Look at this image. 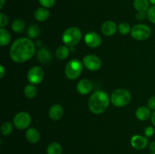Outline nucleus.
I'll return each instance as SVG.
<instances>
[{"mask_svg": "<svg viewBox=\"0 0 155 154\" xmlns=\"http://www.w3.org/2000/svg\"><path fill=\"white\" fill-rule=\"evenodd\" d=\"M36 46L29 38H19L12 44L9 51L10 57L16 63H24L33 57Z\"/></svg>", "mask_w": 155, "mask_h": 154, "instance_id": "f257e3e1", "label": "nucleus"}, {"mask_svg": "<svg viewBox=\"0 0 155 154\" xmlns=\"http://www.w3.org/2000/svg\"><path fill=\"white\" fill-rule=\"evenodd\" d=\"M110 104L109 96L105 91H97L89 99V108L94 114H101L108 107Z\"/></svg>", "mask_w": 155, "mask_h": 154, "instance_id": "f03ea898", "label": "nucleus"}, {"mask_svg": "<svg viewBox=\"0 0 155 154\" xmlns=\"http://www.w3.org/2000/svg\"><path fill=\"white\" fill-rule=\"evenodd\" d=\"M131 94L124 88H118L114 91L110 96L112 104L117 107H122L127 105L131 101Z\"/></svg>", "mask_w": 155, "mask_h": 154, "instance_id": "7ed1b4c3", "label": "nucleus"}, {"mask_svg": "<svg viewBox=\"0 0 155 154\" xmlns=\"http://www.w3.org/2000/svg\"><path fill=\"white\" fill-rule=\"evenodd\" d=\"M82 39V33L77 27H70L64 31L62 36V40L65 45L74 47L80 42Z\"/></svg>", "mask_w": 155, "mask_h": 154, "instance_id": "20e7f679", "label": "nucleus"}, {"mask_svg": "<svg viewBox=\"0 0 155 154\" xmlns=\"http://www.w3.org/2000/svg\"><path fill=\"white\" fill-rule=\"evenodd\" d=\"M83 69V63L77 59H73L70 60L65 66V75L69 79H76L80 75Z\"/></svg>", "mask_w": 155, "mask_h": 154, "instance_id": "39448f33", "label": "nucleus"}, {"mask_svg": "<svg viewBox=\"0 0 155 154\" xmlns=\"http://www.w3.org/2000/svg\"><path fill=\"white\" fill-rule=\"evenodd\" d=\"M131 36L136 40L142 41L148 39L151 34V30L148 25L143 24H136L132 28Z\"/></svg>", "mask_w": 155, "mask_h": 154, "instance_id": "423d86ee", "label": "nucleus"}, {"mask_svg": "<svg viewBox=\"0 0 155 154\" xmlns=\"http://www.w3.org/2000/svg\"><path fill=\"white\" fill-rule=\"evenodd\" d=\"M13 123L18 129H25L31 123V116L27 112H20L14 117Z\"/></svg>", "mask_w": 155, "mask_h": 154, "instance_id": "0eeeda50", "label": "nucleus"}, {"mask_svg": "<svg viewBox=\"0 0 155 154\" xmlns=\"http://www.w3.org/2000/svg\"><path fill=\"white\" fill-rule=\"evenodd\" d=\"M44 78L43 69L38 66H34L29 69L27 72V79L32 85H39Z\"/></svg>", "mask_w": 155, "mask_h": 154, "instance_id": "6e6552de", "label": "nucleus"}, {"mask_svg": "<svg viewBox=\"0 0 155 154\" xmlns=\"http://www.w3.org/2000/svg\"><path fill=\"white\" fill-rule=\"evenodd\" d=\"M83 66L91 71H96L100 69L101 66V60L99 57L94 54H89L83 57Z\"/></svg>", "mask_w": 155, "mask_h": 154, "instance_id": "1a4fd4ad", "label": "nucleus"}, {"mask_svg": "<svg viewBox=\"0 0 155 154\" xmlns=\"http://www.w3.org/2000/svg\"><path fill=\"white\" fill-rule=\"evenodd\" d=\"M85 42L89 47L92 48H98L101 44V38L98 33L90 32L85 36Z\"/></svg>", "mask_w": 155, "mask_h": 154, "instance_id": "9d476101", "label": "nucleus"}, {"mask_svg": "<svg viewBox=\"0 0 155 154\" xmlns=\"http://www.w3.org/2000/svg\"><path fill=\"white\" fill-rule=\"evenodd\" d=\"M130 143L136 149H143L148 145V139L146 136L136 134L132 137Z\"/></svg>", "mask_w": 155, "mask_h": 154, "instance_id": "9b49d317", "label": "nucleus"}, {"mask_svg": "<svg viewBox=\"0 0 155 154\" xmlns=\"http://www.w3.org/2000/svg\"><path fill=\"white\" fill-rule=\"evenodd\" d=\"M93 88V84L89 79L80 80L77 85V91L81 95H87L90 93Z\"/></svg>", "mask_w": 155, "mask_h": 154, "instance_id": "f8f14e48", "label": "nucleus"}, {"mask_svg": "<svg viewBox=\"0 0 155 154\" xmlns=\"http://www.w3.org/2000/svg\"><path fill=\"white\" fill-rule=\"evenodd\" d=\"M101 32L106 36H111L115 34L117 30V27L115 22L112 21H107L104 22L101 27Z\"/></svg>", "mask_w": 155, "mask_h": 154, "instance_id": "ddd939ff", "label": "nucleus"}, {"mask_svg": "<svg viewBox=\"0 0 155 154\" xmlns=\"http://www.w3.org/2000/svg\"><path fill=\"white\" fill-rule=\"evenodd\" d=\"M64 114V109L60 104H54L51 106L48 111V116L52 120L57 121L62 117Z\"/></svg>", "mask_w": 155, "mask_h": 154, "instance_id": "4468645a", "label": "nucleus"}, {"mask_svg": "<svg viewBox=\"0 0 155 154\" xmlns=\"http://www.w3.org/2000/svg\"><path fill=\"white\" fill-rule=\"evenodd\" d=\"M37 57L40 63L45 64L50 63L52 58L51 52L45 48H40L38 50Z\"/></svg>", "mask_w": 155, "mask_h": 154, "instance_id": "2eb2a0df", "label": "nucleus"}, {"mask_svg": "<svg viewBox=\"0 0 155 154\" xmlns=\"http://www.w3.org/2000/svg\"><path fill=\"white\" fill-rule=\"evenodd\" d=\"M26 138L30 143H36L40 140V134L36 128H29L26 131Z\"/></svg>", "mask_w": 155, "mask_h": 154, "instance_id": "dca6fc26", "label": "nucleus"}, {"mask_svg": "<svg viewBox=\"0 0 155 154\" xmlns=\"http://www.w3.org/2000/svg\"><path fill=\"white\" fill-rule=\"evenodd\" d=\"M151 110L146 107H140L136 110V116L138 119L141 121H146L151 118Z\"/></svg>", "mask_w": 155, "mask_h": 154, "instance_id": "f3484780", "label": "nucleus"}, {"mask_svg": "<svg viewBox=\"0 0 155 154\" xmlns=\"http://www.w3.org/2000/svg\"><path fill=\"white\" fill-rule=\"evenodd\" d=\"M50 12L48 8L44 7L39 8L34 12V18L38 21H45L49 18Z\"/></svg>", "mask_w": 155, "mask_h": 154, "instance_id": "a211bd4d", "label": "nucleus"}, {"mask_svg": "<svg viewBox=\"0 0 155 154\" xmlns=\"http://www.w3.org/2000/svg\"><path fill=\"white\" fill-rule=\"evenodd\" d=\"M133 7L137 11L147 12L150 8V2L148 0H134Z\"/></svg>", "mask_w": 155, "mask_h": 154, "instance_id": "6ab92c4d", "label": "nucleus"}, {"mask_svg": "<svg viewBox=\"0 0 155 154\" xmlns=\"http://www.w3.org/2000/svg\"><path fill=\"white\" fill-rule=\"evenodd\" d=\"M69 48L68 47H67V45H61L56 49L55 55L58 59L63 60L69 56Z\"/></svg>", "mask_w": 155, "mask_h": 154, "instance_id": "aec40b11", "label": "nucleus"}, {"mask_svg": "<svg viewBox=\"0 0 155 154\" xmlns=\"http://www.w3.org/2000/svg\"><path fill=\"white\" fill-rule=\"evenodd\" d=\"M11 42V35L7 30L4 28L0 29V45L1 46L8 45Z\"/></svg>", "mask_w": 155, "mask_h": 154, "instance_id": "412c9836", "label": "nucleus"}, {"mask_svg": "<svg viewBox=\"0 0 155 154\" xmlns=\"http://www.w3.org/2000/svg\"><path fill=\"white\" fill-rule=\"evenodd\" d=\"M46 152L47 154H61L62 146L58 142H52L48 146Z\"/></svg>", "mask_w": 155, "mask_h": 154, "instance_id": "4be33fe9", "label": "nucleus"}, {"mask_svg": "<svg viewBox=\"0 0 155 154\" xmlns=\"http://www.w3.org/2000/svg\"><path fill=\"white\" fill-rule=\"evenodd\" d=\"M24 95L27 97V98H30V99H32V98H34L37 95V89L33 85H27L25 88H24Z\"/></svg>", "mask_w": 155, "mask_h": 154, "instance_id": "5701e85b", "label": "nucleus"}, {"mask_svg": "<svg viewBox=\"0 0 155 154\" xmlns=\"http://www.w3.org/2000/svg\"><path fill=\"white\" fill-rule=\"evenodd\" d=\"M40 29L37 25L32 24L27 29V36L30 39H35L40 35Z\"/></svg>", "mask_w": 155, "mask_h": 154, "instance_id": "b1692460", "label": "nucleus"}, {"mask_svg": "<svg viewBox=\"0 0 155 154\" xmlns=\"http://www.w3.org/2000/svg\"><path fill=\"white\" fill-rule=\"evenodd\" d=\"M12 30L15 33H21L24 30L25 28V24L24 21L21 19H16L13 21L12 24Z\"/></svg>", "mask_w": 155, "mask_h": 154, "instance_id": "393cba45", "label": "nucleus"}, {"mask_svg": "<svg viewBox=\"0 0 155 154\" xmlns=\"http://www.w3.org/2000/svg\"><path fill=\"white\" fill-rule=\"evenodd\" d=\"M12 129H13L12 124L9 122H5L1 126L2 134H3L5 136L8 135V134H10L12 133Z\"/></svg>", "mask_w": 155, "mask_h": 154, "instance_id": "a878e982", "label": "nucleus"}, {"mask_svg": "<svg viewBox=\"0 0 155 154\" xmlns=\"http://www.w3.org/2000/svg\"><path fill=\"white\" fill-rule=\"evenodd\" d=\"M117 30L119 31L120 33L123 35H127L129 33H131L132 28L130 27V24H128L127 23H121L118 25Z\"/></svg>", "mask_w": 155, "mask_h": 154, "instance_id": "bb28decb", "label": "nucleus"}, {"mask_svg": "<svg viewBox=\"0 0 155 154\" xmlns=\"http://www.w3.org/2000/svg\"><path fill=\"white\" fill-rule=\"evenodd\" d=\"M147 13V18L151 23L155 24V5H152L149 8Z\"/></svg>", "mask_w": 155, "mask_h": 154, "instance_id": "cd10ccee", "label": "nucleus"}, {"mask_svg": "<svg viewBox=\"0 0 155 154\" xmlns=\"http://www.w3.org/2000/svg\"><path fill=\"white\" fill-rule=\"evenodd\" d=\"M39 2L42 7L48 8H51L54 5L56 0H39Z\"/></svg>", "mask_w": 155, "mask_h": 154, "instance_id": "c85d7f7f", "label": "nucleus"}, {"mask_svg": "<svg viewBox=\"0 0 155 154\" xmlns=\"http://www.w3.org/2000/svg\"><path fill=\"white\" fill-rule=\"evenodd\" d=\"M8 24V18L4 13H0V27L3 28Z\"/></svg>", "mask_w": 155, "mask_h": 154, "instance_id": "c756f323", "label": "nucleus"}, {"mask_svg": "<svg viewBox=\"0 0 155 154\" xmlns=\"http://www.w3.org/2000/svg\"><path fill=\"white\" fill-rule=\"evenodd\" d=\"M148 107L151 110L155 111V96L151 97L148 101Z\"/></svg>", "mask_w": 155, "mask_h": 154, "instance_id": "7c9ffc66", "label": "nucleus"}, {"mask_svg": "<svg viewBox=\"0 0 155 154\" xmlns=\"http://www.w3.org/2000/svg\"><path fill=\"white\" fill-rule=\"evenodd\" d=\"M154 128H153V127L148 126V127H147V128H145V134L147 137H151V136L154 134Z\"/></svg>", "mask_w": 155, "mask_h": 154, "instance_id": "2f4dec72", "label": "nucleus"}, {"mask_svg": "<svg viewBox=\"0 0 155 154\" xmlns=\"http://www.w3.org/2000/svg\"><path fill=\"white\" fill-rule=\"evenodd\" d=\"M147 16L146 12H142V11H138L137 14H136V18L138 20H140V21H142L145 18V17Z\"/></svg>", "mask_w": 155, "mask_h": 154, "instance_id": "473e14b6", "label": "nucleus"}, {"mask_svg": "<svg viewBox=\"0 0 155 154\" xmlns=\"http://www.w3.org/2000/svg\"><path fill=\"white\" fill-rule=\"evenodd\" d=\"M149 149L152 152H155V141H152L149 143Z\"/></svg>", "mask_w": 155, "mask_h": 154, "instance_id": "72a5a7b5", "label": "nucleus"}, {"mask_svg": "<svg viewBox=\"0 0 155 154\" xmlns=\"http://www.w3.org/2000/svg\"><path fill=\"white\" fill-rule=\"evenodd\" d=\"M151 122H152L153 125H154L155 126V111H154L152 113H151Z\"/></svg>", "mask_w": 155, "mask_h": 154, "instance_id": "f704fd0d", "label": "nucleus"}, {"mask_svg": "<svg viewBox=\"0 0 155 154\" xmlns=\"http://www.w3.org/2000/svg\"><path fill=\"white\" fill-rule=\"evenodd\" d=\"M0 72H1V75H0V78H3V76H4L5 75V68L4 66H2V65H0Z\"/></svg>", "mask_w": 155, "mask_h": 154, "instance_id": "c9c22d12", "label": "nucleus"}, {"mask_svg": "<svg viewBox=\"0 0 155 154\" xmlns=\"http://www.w3.org/2000/svg\"><path fill=\"white\" fill-rule=\"evenodd\" d=\"M0 2H1V3H0V9H2L5 5V0H0Z\"/></svg>", "mask_w": 155, "mask_h": 154, "instance_id": "e433bc0d", "label": "nucleus"}, {"mask_svg": "<svg viewBox=\"0 0 155 154\" xmlns=\"http://www.w3.org/2000/svg\"><path fill=\"white\" fill-rule=\"evenodd\" d=\"M149 1V2L151 3V4H152L153 5H155V0H148Z\"/></svg>", "mask_w": 155, "mask_h": 154, "instance_id": "4c0bfd02", "label": "nucleus"}, {"mask_svg": "<svg viewBox=\"0 0 155 154\" xmlns=\"http://www.w3.org/2000/svg\"><path fill=\"white\" fill-rule=\"evenodd\" d=\"M150 154H155V152H151V153H150Z\"/></svg>", "mask_w": 155, "mask_h": 154, "instance_id": "58836bf2", "label": "nucleus"}]
</instances>
